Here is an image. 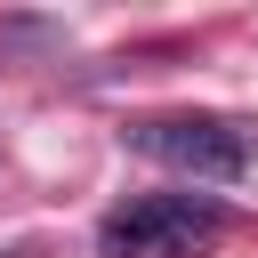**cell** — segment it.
<instances>
[{
  "label": "cell",
  "mask_w": 258,
  "mask_h": 258,
  "mask_svg": "<svg viewBox=\"0 0 258 258\" xmlns=\"http://www.w3.org/2000/svg\"><path fill=\"white\" fill-rule=\"evenodd\" d=\"M218 226H226V210L210 194H129L121 210H105L97 250L105 258H194Z\"/></svg>",
  "instance_id": "1"
},
{
  "label": "cell",
  "mask_w": 258,
  "mask_h": 258,
  "mask_svg": "<svg viewBox=\"0 0 258 258\" xmlns=\"http://www.w3.org/2000/svg\"><path fill=\"white\" fill-rule=\"evenodd\" d=\"M129 145L185 169V177H242L250 169V129L234 113H153L129 129Z\"/></svg>",
  "instance_id": "2"
}]
</instances>
